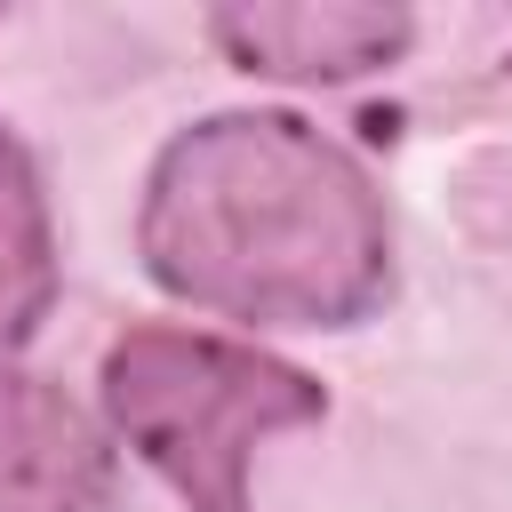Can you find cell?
Returning a JSON list of instances; mask_svg holds the SVG:
<instances>
[{"label":"cell","instance_id":"277c9868","mask_svg":"<svg viewBox=\"0 0 512 512\" xmlns=\"http://www.w3.org/2000/svg\"><path fill=\"white\" fill-rule=\"evenodd\" d=\"M112 448L48 376L0 368V512H96Z\"/></svg>","mask_w":512,"mask_h":512},{"label":"cell","instance_id":"7a4b0ae2","mask_svg":"<svg viewBox=\"0 0 512 512\" xmlns=\"http://www.w3.org/2000/svg\"><path fill=\"white\" fill-rule=\"evenodd\" d=\"M104 424L120 448H136L192 512H248V464L272 432L320 424L328 392L240 344V336H208V328H168L144 320L104 352Z\"/></svg>","mask_w":512,"mask_h":512},{"label":"cell","instance_id":"6da1fadb","mask_svg":"<svg viewBox=\"0 0 512 512\" xmlns=\"http://www.w3.org/2000/svg\"><path fill=\"white\" fill-rule=\"evenodd\" d=\"M136 248L176 304L248 328H360L392 296L384 192L296 112L176 128L144 176Z\"/></svg>","mask_w":512,"mask_h":512},{"label":"cell","instance_id":"5b68a950","mask_svg":"<svg viewBox=\"0 0 512 512\" xmlns=\"http://www.w3.org/2000/svg\"><path fill=\"white\" fill-rule=\"evenodd\" d=\"M56 304V224L32 152L0 120V352L32 344Z\"/></svg>","mask_w":512,"mask_h":512},{"label":"cell","instance_id":"3957f363","mask_svg":"<svg viewBox=\"0 0 512 512\" xmlns=\"http://www.w3.org/2000/svg\"><path fill=\"white\" fill-rule=\"evenodd\" d=\"M408 8H352V0H304V8H216L208 40L264 80H360L384 72L408 48Z\"/></svg>","mask_w":512,"mask_h":512}]
</instances>
